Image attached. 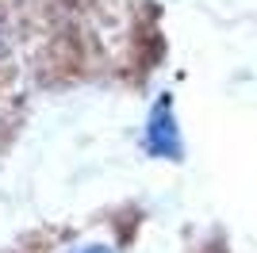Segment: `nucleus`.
<instances>
[{
	"mask_svg": "<svg viewBox=\"0 0 257 253\" xmlns=\"http://www.w3.org/2000/svg\"><path fill=\"white\" fill-rule=\"evenodd\" d=\"M142 154L154 161H181L184 158V135H181V119H177V104L169 92H161L146 111L142 123Z\"/></svg>",
	"mask_w": 257,
	"mask_h": 253,
	"instance_id": "obj_1",
	"label": "nucleus"
},
{
	"mask_svg": "<svg viewBox=\"0 0 257 253\" xmlns=\"http://www.w3.org/2000/svg\"><path fill=\"white\" fill-rule=\"evenodd\" d=\"M62 253H119L111 242H100V238H92V242H77V245H69V249H62Z\"/></svg>",
	"mask_w": 257,
	"mask_h": 253,
	"instance_id": "obj_2",
	"label": "nucleus"
},
{
	"mask_svg": "<svg viewBox=\"0 0 257 253\" xmlns=\"http://www.w3.org/2000/svg\"><path fill=\"white\" fill-rule=\"evenodd\" d=\"M4 42L8 39H4V23H0V58H4Z\"/></svg>",
	"mask_w": 257,
	"mask_h": 253,
	"instance_id": "obj_3",
	"label": "nucleus"
}]
</instances>
